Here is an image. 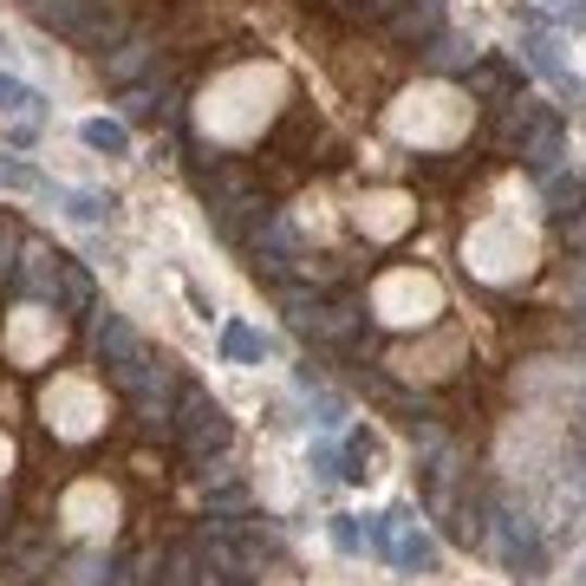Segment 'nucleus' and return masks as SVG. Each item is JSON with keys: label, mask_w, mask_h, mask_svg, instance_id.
Masks as SVG:
<instances>
[{"label": "nucleus", "mask_w": 586, "mask_h": 586, "mask_svg": "<svg viewBox=\"0 0 586 586\" xmlns=\"http://www.w3.org/2000/svg\"><path fill=\"white\" fill-rule=\"evenodd\" d=\"M417 52H424V72H444V78H463V72L476 65V39H463V33H450V26H444L431 46H417Z\"/></svg>", "instance_id": "obj_11"}, {"label": "nucleus", "mask_w": 586, "mask_h": 586, "mask_svg": "<svg viewBox=\"0 0 586 586\" xmlns=\"http://www.w3.org/2000/svg\"><path fill=\"white\" fill-rule=\"evenodd\" d=\"M222 359H235V365H261V359H267V339H261L254 326H228V333H222Z\"/></svg>", "instance_id": "obj_18"}, {"label": "nucleus", "mask_w": 586, "mask_h": 586, "mask_svg": "<svg viewBox=\"0 0 586 586\" xmlns=\"http://www.w3.org/2000/svg\"><path fill=\"white\" fill-rule=\"evenodd\" d=\"M78 137H85V150H104V157H130V130H124L117 117H85V124H78Z\"/></svg>", "instance_id": "obj_14"}, {"label": "nucleus", "mask_w": 586, "mask_h": 586, "mask_svg": "<svg viewBox=\"0 0 586 586\" xmlns=\"http://www.w3.org/2000/svg\"><path fill=\"white\" fill-rule=\"evenodd\" d=\"M333 541H339V554H359V548H365V535H359L352 515H333Z\"/></svg>", "instance_id": "obj_26"}, {"label": "nucleus", "mask_w": 586, "mask_h": 586, "mask_svg": "<svg viewBox=\"0 0 586 586\" xmlns=\"http://www.w3.org/2000/svg\"><path fill=\"white\" fill-rule=\"evenodd\" d=\"M509 574H541L548 568V548H541V528L522 515V509H509V502H496L489 496V541H483Z\"/></svg>", "instance_id": "obj_2"}, {"label": "nucleus", "mask_w": 586, "mask_h": 586, "mask_svg": "<svg viewBox=\"0 0 586 586\" xmlns=\"http://www.w3.org/2000/svg\"><path fill=\"white\" fill-rule=\"evenodd\" d=\"M150 586H202V554L183 541V548H170L163 561H157V581Z\"/></svg>", "instance_id": "obj_13"}, {"label": "nucleus", "mask_w": 586, "mask_h": 586, "mask_svg": "<svg viewBox=\"0 0 586 586\" xmlns=\"http://www.w3.org/2000/svg\"><path fill=\"white\" fill-rule=\"evenodd\" d=\"M20 228L13 222H0V287H13V274H20Z\"/></svg>", "instance_id": "obj_25"}, {"label": "nucleus", "mask_w": 586, "mask_h": 586, "mask_svg": "<svg viewBox=\"0 0 586 586\" xmlns=\"http://www.w3.org/2000/svg\"><path fill=\"white\" fill-rule=\"evenodd\" d=\"M39 137V117H20V124H7V144H33Z\"/></svg>", "instance_id": "obj_28"}, {"label": "nucleus", "mask_w": 586, "mask_h": 586, "mask_svg": "<svg viewBox=\"0 0 586 586\" xmlns=\"http://www.w3.org/2000/svg\"><path fill=\"white\" fill-rule=\"evenodd\" d=\"M91 339H98V359H104V365H117V359H130V352L144 346V339H137V326H130V320H117V313H104Z\"/></svg>", "instance_id": "obj_12"}, {"label": "nucleus", "mask_w": 586, "mask_h": 586, "mask_svg": "<svg viewBox=\"0 0 586 586\" xmlns=\"http://www.w3.org/2000/svg\"><path fill=\"white\" fill-rule=\"evenodd\" d=\"M0 189H13V196H39V189H46V176H39L33 163H20L13 150H0Z\"/></svg>", "instance_id": "obj_20"}, {"label": "nucleus", "mask_w": 586, "mask_h": 586, "mask_svg": "<svg viewBox=\"0 0 586 586\" xmlns=\"http://www.w3.org/2000/svg\"><path fill=\"white\" fill-rule=\"evenodd\" d=\"M39 104H46V98H39L33 85H20V78L0 72V111H26V117H39Z\"/></svg>", "instance_id": "obj_24"}, {"label": "nucleus", "mask_w": 586, "mask_h": 586, "mask_svg": "<svg viewBox=\"0 0 586 586\" xmlns=\"http://www.w3.org/2000/svg\"><path fill=\"white\" fill-rule=\"evenodd\" d=\"M59 300H65L72 313H98V294H91V274H85V267H65V280H59Z\"/></svg>", "instance_id": "obj_22"}, {"label": "nucleus", "mask_w": 586, "mask_h": 586, "mask_svg": "<svg viewBox=\"0 0 586 586\" xmlns=\"http://www.w3.org/2000/svg\"><path fill=\"white\" fill-rule=\"evenodd\" d=\"M548 209H554V215H586V176L581 170H554V176H548Z\"/></svg>", "instance_id": "obj_15"}, {"label": "nucleus", "mask_w": 586, "mask_h": 586, "mask_svg": "<svg viewBox=\"0 0 586 586\" xmlns=\"http://www.w3.org/2000/svg\"><path fill=\"white\" fill-rule=\"evenodd\" d=\"M581 20H586V0H581Z\"/></svg>", "instance_id": "obj_30"}, {"label": "nucleus", "mask_w": 586, "mask_h": 586, "mask_svg": "<svg viewBox=\"0 0 586 586\" xmlns=\"http://www.w3.org/2000/svg\"><path fill=\"white\" fill-rule=\"evenodd\" d=\"M385 26H391V39H398L404 52H417V46H431V39L444 33V0H404Z\"/></svg>", "instance_id": "obj_7"}, {"label": "nucleus", "mask_w": 586, "mask_h": 586, "mask_svg": "<svg viewBox=\"0 0 586 586\" xmlns=\"http://www.w3.org/2000/svg\"><path fill=\"white\" fill-rule=\"evenodd\" d=\"M7 554H13L20 574H52V541H13Z\"/></svg>", "instance_id": "obj_23"}, {"label": "nucleus", "mask_w": 586, "mask_h": 586, "mask_svg": "<svg viewBox=\"0 0 586 586\" xmlns=\"http://www.w3.org/2000/svg\"><path fill=\"white\" fill-rule=\"evenodd\" d=\"M59 202H65V215H78V222H104V215H111V196H98V189H59Z\"/></svg>", "instance_id": "obj_21"}, {"label": "nucleus", "mask_w": 586, "mask_h": 586, "mask_svg": "<svg viewBox=\"0 0 586 586\" xmlns=\"http://www.w3.org/2000/svg\"><path fill=\"white\" fill-rule=\"evenodd\" d=\"M568 483H574V489L586 496V431L574 437V457H568Z\"/></svg>", "instance_id": "obj_27"}, {"label": "nucleus", "mask_w": 586, "mask_h": 586, "mask_svg": "<svg viewBox=\"0 0 586 586\" xmlns=\"http://www.w3.org/2000/svg\"><path fill=\"white\" fill-rule=\"evenodd\" d=\"M124 33H130V20H124L117 7H104V0H85V13H78V26H72V39H78L85 52H111Z\"/></svg>", "instance_id": "obj_9"}, {"label": "nucleus", "mask_w": 586, "mask_h": 586, "mask_svg": "<svg viewBox=\"0 0 586 586\" xmlns=\"http://www.w3.org/2000/svg\"><path fill=\"white\" fill-rule=\"evenodd\" d=\"M170 417H176V444L202 463V457H215V450H228V437H235V424H228V411L202 391V385H176V404H170Z\"/></svg>", "instance_id": "obj_1"}, {"label": "nucleus", "mask_w": 586, "mask_h": 586, "mask_svg": "<svg viewBox=\"0 0 586 586\" xmlns=\"http://www.w3.org/2000/svg\"><path fill=\"white\" fill-rule=\"evenodd\" d=\"M26 13H33L46 33H65V39H72V26H78L85 0H26Z\"/></svg>", "instance_id": "obj_17"}, {"label": "nucleus", "mask_w": 586, "mask_h": 586, "mask_svg": "<svg viewBox=\"0 0 586 586\" xmlns=\"http://www.w3.org/2000/svg\"><path fill=\"white\" fill-rule=\"evenodd\" d=\"M98 65H104V85H144L150 72H157V39L150 33H124L111 52H98Z\"/></svg>", "instance_id": "obj_5"}, {"label": "nucleus", "mask_w": 586, "mask_h": 586, "mask_svg": "<svg viewBox=\"0 0 586 586\" xmlns=\"http://www.w3.org/2000/svg\"><path fill=\"white\" fill-rule=\"evenodd\" d=\"M294 320V333L300 339H313V346H359L365 339V326H372V313H365V300H313V307H300V313H287Z\"/></svg>", "instance_id": "obj_3"}, {"label": "nucleus", "mask_w": 586, "mask_h": 586, "mask_svg": "<svg viewBox=\"0 0 586 586\" xmlns=\"http://www.w3.org/2000/svg\"><path fill=\"white\" fill-rule=\"evenodd\" d=\"M326 7H333L339 20H352V26H385L404 0H326Z\"/></svg>", "instance_id": "obj_19"}, {"label": "nucleus", "mask_w": 586, "mask_h": 586, "mask_svg": "<svg viewBox=\"0 0 586 586\" xmlns=\"http://www.w3.org/2000/svg\"><path fill=\"white\" fill-rule=\"evenodd\" d=\"M463 78H470V91H476V98H489V104L528 98V85H522V65H509V59H476Z\"/></svg>", "instance_id": "obj_8"}, {"label": "nucleus", "mask_w": 586, "mask_h": 586, "mask_svg": "<svg viewBox=\"0 0 586 586\" xmlns=\"http://www.w3.org/2000/svg\"><path fill=\"white\" fill-rule=\"evenodd\" d=\"M104 372H111V385H117V391H124L130 404H137V398H170V391L183 385V378H176V365H170L163 352H144V346H137L130 359L104 365Z\"/></svg>", "instance_id": "obj_4"}, {"label": "nucleus", "mask_w": 586, "mask_h": 586, "mask_svg": "<svg viewBox=\"0 0 586 586\" xmlns=\"http://www.w3.org/2000/svg\"><path fill=\"white\" fill-rule=\"evenodd\" d=\"M515 157H522L535 176H554V170H561V157H568V124H561V111H541V117L522 130Z\"/></svg>", "instance_id": "obj_6"}, {"label": "nucleus", "mask_w": 586, "mask_h": 586, "mask_svg": "<svg viewBox=\"0 0 586 586\" xmlns=\"http://www.w3.org/2000/svg\"><path fill=\"white\" fill-rule=\"evenodd\" d=\"M7 515H13V502H7V496H0V535H7Z\"/></svg>", "instance_id": "obj_29"}, {"label": "nucleus", "mask_w": 586, "mask_h": 586, "mask_svg": "<svg viewBox=\"0 0 586 586\" xmlns=\"http://www.w3.org/2000/svg\"><path fill=\"white\" fill-rule=\"evenodd\" d=\"M391 561H398V568H411V574H424V568H437V541L411 522V535H404V541H391Z\"/></svg>", "instance_id": "obj_16"}, {"label": "nucleus", "mask_w": 586, "mask_h": 586, "mask_svg": "<svg viewBox=\"0 0 586 586\" xmlns=\"http://www.w3.org/2000/svg\"><path fill=\"white\" fill-rule=\"evenodd\" d=\"M65 254H52V248H26V261H20V274H13V287L26 294V300H59V280H65V267H59Z\"/></svg>", "instance_id": "obj_10"}]
</instances>
